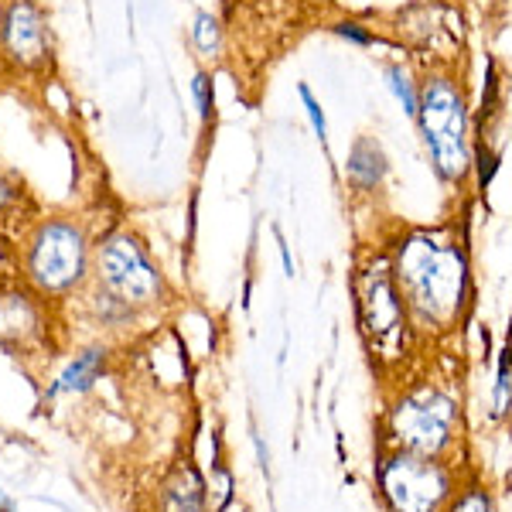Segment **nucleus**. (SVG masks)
I'll return each instance as SVG.
<instances>
[{"label":"nucleus","instance_id":"1","mask_svg":"<svg viewBox=\"0 0 512 512\" xmlns=\"http://www.w3.org/2000/svg\"><path fill=\"white\" fill-rule=\"evenodd\" d=\"M393 280L417 318L451 325L468 301V256L451 236L417 229L396 246Z\"/></svg>","mask_w":512,"mask_h":512},{"label":"nucleus","instance_id":"2","mask_svg":"<svg viewBox=\"0 0 512 512\" xmlns=\"http://www.w3.org/2000/svg\"><path fill=\"white\" fill-rule=\"evenodd\" d=\"M417 130L424 137L427 158H431L434 175L444 185H461L475 164L472 147V110L461 86L451 76H427L420 86V110Z\"/></svg>","mask_w":512,"mask_h":512},{"label":"nucleus","instance_id":"3","mask_svg":"<svg viewBox=\"0 0 512 512\" xmlns=\"http://www.w3.org/2000/svg\"><path fill=\"white\" fill-rule=\"evenodd\" d=\"M93 270L89 236L76 219H41L24 246V277L38 294L62 297L86 284Z\"/></svg>","mask_w":512,"mask_h":512},{"label":"nucleus","instance_id":"4","mask_svg":"<svg viewBox=\"0 0 512 512\" xmlns=\"http://www.w3.org/2000/svg\"><path fill=\"white\" fill-rule=\"evenodd\" d=\"M93 277L96 287H103L106 294L120 297L130 308H154L164 297V277L154 267L151 253H147L144 239L120 229L99 239L93 250Z\"/></svg>","mask_w":512,"mask_h":512},{"label":"nucleus","instance_id":"5","mask_svg":"<svg viewBox=\"0 0 512 512\" xmlns=\"http://www.w3.org/2000/svg\"><path fill=\"white\" fill-rule=\"evenodd\" d=\"M379 489L393 512H437L451 495V478L434 458L396 451L379 465Z\"/></svg>","mask_w":512,"mask_h":512},{"label":"nucleus","instance_id":"6","mask_svg":"<svg viewBox=\"0 0 512 512\" xmlns=\"http://www.w3.org/2000/svg\"><path fill=\"white\" fill-rule=\"evenodd\" d=\"M454 424H458V407L448 393L434 390V386L403 396L390 420L393 437L403 444V451L424 454V458H434L448 448Z\"/></svg>","mask_w":512,"mask_h":512},{"label":"nucleus","instance_id":"7","mask_svg":"<svg viewBox=\"0 0 512 512\" xmlns=\"http://www.w3.org/2000/svg\"><path fill=\"white\" fill-rule=\"evenodd\" d=\"M355 294H359L362 335L376 352H383V359H396L407 335V304L396 280L386 274H362Z\"/></svg>","mask_w":512,"mask_h":512},{"label":"nucleus","instance_id":"8","mask_svg":"<svg viewBox=\"0 0 512 512\" xmlns=\"http://www.w3.org/2000/svg\"><path fill=\"white\" fill-rule=\"evenodd\" d=\"M0 55L14 69L35 72L52 62V28L35 0H7L0 11Z\"/></svg>","mask_w":512,"mask_h":512},{"label":"nucleus","instance_id":"9","mask_svg":"<svg viewBox=\"0 0 512 512\" xmlns=\"http://www.w3.org/2000/svg\"><path fill=\"white\" fill-rule=\"evenodd\" d=\"M386 178H390V158H386L383 144L369 134L355 137L345 154V185L359 195H373L383 188Z\"/></svg>","mask_w":512,"mask_h":512},{"label":"nucleus","instance_id":"10","mask_svg":"<svg viewBox=\"0 0 512 512\" xmlns=\"http://www.w3.org/2000/svg\"><path fill=\"white\" fill-rule=\"evenodd\" d=\"M106 369V349L103 345H93V349H82L69 366L62 369L59 379L52 383L48 396H59V393H86L96 386V379L103 376Z\"/></svg>","mask_w":512,"mask_h":512},{"label":"nucleus","instance_id":"11","mask_svg":"<svg viewBox=\"0 0 512 512\" xmlns=\"http://www.w3.org/2000/svg\"><path fill=\"white\" fill-rule=\"evenodd\" d=\"M161 512H205V482L195 468H178L161 492Z\"/></svg>","mask_w":512,"mask_h":512},{"label":"nucleus","instance_id":"12","mask_svg":"<svg viewBox=\"0 0 512 512\" xmlns=\"http://www.w3.org/2000/svg\"><path fill=\"white\" fill-rule=\"evenodd\" d=\"M38 328V308L24 294H0V342L24 338Z\"/></svg>","mask_w":512,"mask_h":512},{"label":"nucleus","instance_id":"13","mask_svg":"<svg viewBox=\"0 0 512 512\" xmlns=\"http://www.w3.org/2000/svg\"><path fill=\"white\" fill-rule=\"evenodd\" d=\"M383 79H386V89H390V93L396 96V103L403 106V113H407L410 120H417V110H420V89H417L414 76H410V72L403 69L400 62H393V65H386Z\"/></svg>","mask_w":512,"mask_h":512},{"label":"nucleus","instance_id":"14","mask_svg":"<svg viewBox=\"0 0 512 512\" xmlns=\"http://www.w3.org/2000/svg\"><path fill=\"white\" fill-rule=\"evenodd\" d=\"M188 38H192L195 52L202 55V59H216L222 52V21L212 11H198Z\"/></svg>","mask_w":512,"mask_h":512},{"label":"nucleus","instance_id":"15","mask_svg":"<svg viewBox=\"0 0 512 512\" xmlns=\"http://www.w3.org/2000/svg\"><path fill=\"white\" fill-rule=\"evenodd\" d=\"M499 93H502L499 65H495V59H489L485 62V86H482V103H478V117H475V134H482L485 123L495 117V110H499Z\"/></svg>","mask_w":512,"mask_h":512},{"label":"nucleus","instance_id":"16","mask_svg":"<svg viewBox=\"0 0 512 512\" xmlns=\"http://www.w3.org/2000/svg\"><path fill=\"white\" fill-rule=\"evenodd\" d=\"M492 410H495V417H506L512 410V342L499 355V373H495V390H492Z\"/></svg>","mask_w":512,"mask_h":512},{"label":"nucleus","instance_id":"17","mask_svg":"<svg viewBox=\"0 0 512 512\" xmlns=\"http://www.w3.org/2000/svg\"><path fill=\"white\" fill-rule=\"evenodd\" d=\"M297 99H301V106H304V117H308L311 123V130H315V137H318V144L328 151V117H325V106H321V99L315 96V89L308 86V82H297Z\"/></svg>","mask_w":512,"mask_h":512},{"label":"nucleus","instance_id":"18","mask_svg":"<svg viewBox=\"0 0 512 512\" xmlns=\"http://www.w3.org/2000/svg\"><path fill=\"white\" fill-rule=\"evenodd\" d=\"M192 99H195L198 120L209 127L212 117H216V86H212V76L205 69H198L192 76Z\"/></svg>","mask_w":512,"mask_h":512},{"label":"nucleus","instance_id":"19","mask_svg":"<svg viewBox=\"0 0 512 512\" xmlns=\"http://www.w3.org/2000/svg\"><path fill=\"white\" fill-rule=\"evenodd\" d=\"M328 31H332L335 38L349 41V45H355V48H373V45H379V35H376V31H369L366 24L355 21V18H342V21H335Z\"/></svg>","mask_w":512,"mask_h":512},{"label":"nucleus","instance_id":"20","mask_svg":"<svg viewBox=\"0 0 512 512\" xmlns=\"http://www.w3.org/2000/svg\"><path fill=\"white\" fill-rule=\"evenodd\" d=\"M499 164H502V154L492 151L489 144H478L475 147V181H478V192H489L492 178L499 175Z\"/></svg>","mask_w":512,"mask_h":512},{"label":"nucleus","instance_id":"21","mask_svg":"<svg viewBox=\"0 0 512 512\" xmlns=\"http://www.w3.org/2000/svg\"><path fill=\"white\" fill-rule=\"evenodd\" d=\"M451 512H492V502H489V495H485L482 489H472V492H465L458 502H454Z\"/></svg>","mask_w":512,"mask_h":512},{"label":"nucleus","instance_id":"22","mask_svg":"<svg viewBox=\"0 0 512 512\" xmlns=\"http://www.w3.org/2000/svg\"><path fill=\"white\" fill-rule=\"evenodd\" d=\"M274 239H277V253H280V263H284V274L287 277H294L297 274V267H294V256H291V246H287V239L280 229H274Z\"/></svg>","mask_w":512,"mask_h":512},{"label":"nucleus","instance_id":"23","mask_svg":"<svg viewBox=\"0 0 512 512\" xmlns=\"http://www.w3.org/2000/svg\"><path fill=\"white\" fill-rule=\"evenodd\" d=\"M14 198H18V185H14V181L7 178V171L0 168V209H7Z\"/></svg>","mask_w":512,"mask_h":512},{"label":"nucleus","instance_id":"24","mask_svg":"<svg viewBox=\"0 0 512 512\" xmlns=\"http://www.w3.org/2000/svg\"><path fill=\"white\" fill-rule=\"evenodd\" d=\"M0 512H18V509H14V502H11V499H7V495H4V492H0Z\"/></svg>","mask_w":512,"mask_h":512},{"label":"nucleus","instance_id":"25","mask_svg":"<svg viewBox=\"0 0 512 512\" xmlns=\"http://www.w3.org/2000/svg\"><path fill=\"white\" fill-rule=\"evenodd\" d=\"M0 11H4V0H0Z\"/></svg>","mask_w":512,"mask_h":512}]
</instances>
